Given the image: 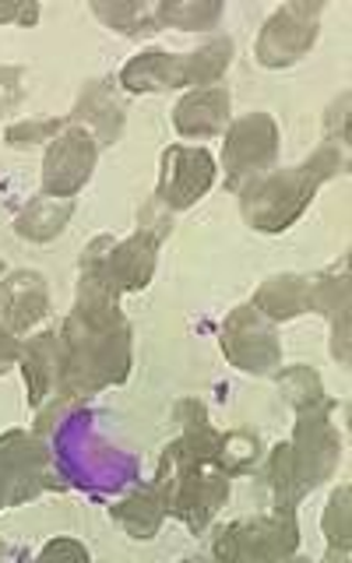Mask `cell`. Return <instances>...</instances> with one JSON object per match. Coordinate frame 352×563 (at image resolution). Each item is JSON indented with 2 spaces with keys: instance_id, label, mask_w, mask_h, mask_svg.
Returning <instances> with one entry per match:
<instances>
[{
  "instance_id": "obj_1",
  "label": "cell",
  "mask_w": 352,
  "mask_h": 563,
  "mask_svg": "<svg viewBox=\"0 0 352 563\" xmlns=\"http://www.w3.org/2000/svg\"><path fill=\"white\" fill-rule=\"evenodd\" d=\"M345 166H349V155L334 145H324V148H317L304 166L268 169L240 190L243 219L254 229H261V233H282V229H289L304 216L317 187L331 180L334 173H345Z\"/></svg>"
},
{
  "instance_id": "obj_2",
  "label": "cell",
  "mask_w": 352,
  "mask_h": 563,
  "mask_svg": "<svg viewBox=\"0 0 352 563\" xmlns=\"http://www.w3.org/2000/svg\"><path fill=\"white\" fill-rule=\"evenodd\" d=\"M57 352H61V374H57L61 398L70 401V398L96 395L99 387L128 380L131 328L123 324L113 331H99L70 313L64 331L57 334Z\"/></svg>"
},
{
  "instance_id": "obj_3",
  "label": "cell",
  "mask_w": 352,
  "mask_h": 563,
  "mask_svg": "<svg viewBox=\"0 0 352 563\" xmlns=\"http://www.w3.org/2000/svg\"><path fill=\"white\" fill-rule=\"evenodd\" d=\"M229 60H233V43L216 40L198 53H141L128 67L120 70V85L128 92H169V88L187 85H216Z\"/></svg>"
},
{
  "instance_id": "obj_4",
  "label": "cell",
  "mask_w": 352,
  "mask_h": 563,
  "mask_svg": "<svg viewBox=\"0 0 352 563\" xmlns=\"http://www.w3.org/2000/svg\"><path fill=\"white\" fill-rule=\"evenodd\" d=\"M331 412H334L331 398L296 412V433H293L289 454H293V475L304 493L331 479V472L339 468L342 440L331 422Z\"/></svg>"
},
{
  "instance_id": "obj_5",
  "label": "cell",
  "mask_w": 352,
  "mask_h": 563,
  "mask_svg": "<svg viewBox=\"0 0 352 563\" xmlns=\"http://www.w3.org/2000/svg\"><path fill=\"white\" fill-rule=\"evenodd\" d=\"M50 451L25 430H11L0 437V510L32 500L43 489H64L46 472Z\"/></svg>"
},
{
  "instance_id": "obj_6",
  "label": "cell",
  "mask_w": 352,
  "mask_h": 563,
  "mask_svg": "<svg viewBox=\"0 0 352 563\" xmlns=\"http://www.w3.org/2000/svg\"><path fill=\"white\" fill-rule=\"evenodd\" d=\"M278 128L268 113H246L229 123L226 131V187L243 190L251 180L275 166Z\"/></svg>"
},
{
  "instance_id": "obj_7",
  "label": "cell",
  "mask_w": 352,
  "mask_h": 563,
  "mask_svg": "<svg viewBox=\"0 0 352 563\" xmlns=\"http://www.w3.org/2000/svg\"><path fill=\"white\" fill-rule=\"evenodd\" d=\"M299 532H296V515H275L272 518H254V521H237L219 532L216 539V556L219 560H286L296 553Z\"/></svg>"
},
{
  "instance_id": "obj_8",
  "label": "cell",
  "mask_w": 352,
  "mask_h": 563,
  "mask_svg": "<svg viewBox=\"0 0 352 563\" xmlns=\"http://www.w3.org/2000/svg\"><path fill=\"white\" fill-rule=\"evenodd\" d=\"M222 352L233 366L257 377L275 374L282 363V345L275 339V328L254 303L229 313V321L222 328Z\"/></svg>"
},
{
  "instance_id": "obj_9",
  "label": "cell",
  "mask_w": 352,
  "mask_h": 563,
  "mask_svg": "<svg viewBox=\"0 0 352 563\" xmlns=\"http://www.w3.org/2000/svg\"><path fill=\"white\" fill-rule=\"evenodd\" d=\"M317 18H321V4H286L275 11L257 40V60L264 67H289L304 60L317 43Z\"/></svg>"
},
{
  "instance_id": "obj_10",
  "label": "cell",
  "mask_w": 352,
  "mask_h": 563,
  "mask_svg": "<svg viewBox=\"0 0 352 563\" xmlns=\"http://www.w3.org/2000/svg\"><path fill=\"white\" fill-rule=\"evenodd\" d=\"M99 145L85 128H67L43 158V190L50 198H75L96 169Z\"/></svg>"
},
{
  "instance_id": "obj_11",
  "label": "cell",
  "mask_w": 352,
  "mask_h": 563,
  "mask_svg": "<svg viewBox=\"0 0 352 563\" xmlns=\"http://www.w3.org/2000/svg\"><path fill=\"white\" fill-rule=\"evenodd\" d=\"M216 184V158L205 148L169 145L163 152V173H158V201L169 211H184L201 201Z\"/></svg>"
},
{
  "instance_id": "obj_12",
  "label": "cell",
  "mask_w": 352,
  "mask_h": 563,
  "mask_svg": "<svg viewBox=\"0 0 352 563\" xmlns=\"http://www.w3.org/2000/svg\"><path fill=\"white\" fill-rule=\"evenodd\" d=\"M163 236H166V229L141 225L131 240L110 246L106 268H110V278L120 292H134V289L148 286L152 275H155V251H158V240Z\"/></svg>"
},
{
  "instance_id": "obj_13",
  "label": "cell",
  "mask_w": 352,
  "mask_h": 563,
  "mask_svg": "<svg viewBox=\"0 0 352 563\" xmlns=\"http://www.w3.org/2000/svg\"><path fill=\"white\" fill-rule=\"evenodd\" d=\"M50 310L46 282L40 272H14L0 282V328L11 334H25L35 328Z\"/></svg>"
},
{
  "instance_id": "obj_14",
  "label": "cell",
  "mask_w": 352,
  "mask_h": 563,
  "mask_svg": "<svg viewBox=\"0 0 352 563\" xmlns=\"http://www.w3.org/2000/svg\"><path fill=\"white\" fill-rule=\"evenodd\" d=\"M254 307L268 321H289L296 313L317 310V275H275L254 296Z\"/></svg>"
},
{
  "instance_id": "obj_15",
  "label": "cell",
  "mask_w": 352,
  "mask_h": 563,
  "mask_svg": "<svg viewBox=\"0 0 352 563\" xmlns=\"http://www.w3.org/2000/svg\"><path fill=\"white\" fill-rule=\"evenodd\" d=\"M229 120V88L222 85H208L180 99V106L173 110V123L184 137H208L226 131Z\"/></svg>"
},
{
  "instance_id": "obj_16",
  "label": "cell",
  "mask_w": 352,
  "mask_h": 563,
  "mask_svg": "<svg viewBox=\"0 0 352 563\" xmlns=\"http://www.w3.org/2000/svg\"><path fill=\"white\" fill-rule=\"evenodd\" d=\"M22 374H25V387H29V405L32 409H43L46 395H53L57 387V374H61V352H57V334L43 331L29 339V345H22Z\"/></svg>"
},
{
  "instance_id": "obj_17",
  "label": "cell",
  "mask_w": 352,
  "mask_h": 563,
  "mask_svg": "<svg viewBox=\"0 0 352 563\" xmlns=\"http://www.w3.org/2000/svg\"><path fill=\"white\" fill-rule=\"evenodd\" d=\"M317 313L331 321V356L349 363V275H317Z\"/></svg>"
},
{
  "instance_id": "obj_18",
  "label": "cell",
  "mask_w": 352,
  "mask_h": 563,
  "mask_svg": "<svg viewBox=\"0 0 352 563\" xmlns=\"http://www.w3.org/2000/svg\"><path fill=\"white\" fill-rule=\"evenodd\" d=\"M70 120H85L88 134L99 141H117L123 131V106L117 102L113 88L106 81H92L78 99V110L70 113Z\"/></svg>"
},
{
  "instance_id": "obj_19",
  "label": "cell",
  "mask_w": 352,
  "mask_h": 563,
  "mask_svg": "<svg viewBox=\"0 0 352 563\" xmlns=\"http://www.w3.org/2000/svg\"><path fill=\"white\" fill-rule=\"evenodd\" d=\"M75 216V201L70 198H50V194H43V198H35L22 216H18L14 229L22 240H32V243H46L53 236L64 233L67 219Z\"/></svg>"
},
{
  "instance_id": "obj_20",
  "label": "cell",
  "mask_w": 352,
  "mask_h": 563,
  "mask_svg": "<svg viewBox=\"0 0 352 563\" xmlns=\"http://www.w3.org/2000/svg\"><path fill=\"white\" fill-rule=\"evenodd\" d=\"M113 518L128 528L131 539H152L158 532V525H163L166 518V507H163V497L148 486L134 493V497H128L123 504L113 507Z\"/></svg>"
},
{
  "instance_id": "obj_21",
  "label": "cell",
  "mask_w": 352,
  "mask_h": 563,
  "mask_svg": "<svg viewBox=\"0 0 352 563\" xmlns=\"http://www.w3.org/2000/svg\"><path fill=\"white\" fill-rule=\"evenodd\" d=\"M92 11L106 25L120 29L123 35H148V32L163 29L155 18V8H148V4H92Z\"/></svg>"
},
{
  "instance_id": "obj_22",
  "label": "cell",
  "mask_w": 352,
  "mask_h": 563,
  "mask_svg": "<svg viewBox=\"0 0 352 563\" xmlns=\"http://www.w3.org/2000/svg\"><path fill=\"white\" fill-rule=\"evenodd\" d=\"M272 486H275V510L278 515H296V504L304 497L296 475H293V454L289 444H278L272 451Z\"/></svg>"
},
{
  "instance_id": "obj_23",
  "label": "cell",
  "mask_w": 352,
  "mask_h": 563,
  "mask_svg": "<svg viewBox=\"0 0 352 563\" xmlns=\"http://www.w3.org/2000/svg\"><path fill=\"white\" fill-rule=\"evenodd\" d=\"M158 25H173L184 32H198V29H211L222 18V4H158L155 8Z\"/></svg>"
},
{
  "instance_id": "obj_24",
  "label": "cell",
  "mask_w": 352,
  "mask_h": 563,
  "mask_svg": "<svg viewBox=\"0 0 352 563\" xmlns=\"http://www.w3.org/2000/svg\"><path fill=\"white\" fill-rule=\"evenodd\" d=\"M278 387L286 391V398H289V405L296 412L310 409V405L328 401L321 377H317L310 366H293V369H286V374H278Z\"/></svg>"
},
{
  "instance_id": "obj_25",
  "label": "cell",
  "mask_w": 352,
  "mask_h": 563,
  "mask_svg": "<svg viewBox=\"0 0 352 563\" xmlns=\"http://www.w3.org/2000/svg\"><path fill=\"white\" fill-rule=\"evenodd\" d=\"M324 539L331 560L349 556V486H339V493H334L324 510Z\"/></svg>"
},
{
  "instance_id": "obj_26",
  "label": "cell",
  "mask_w": 352,
  "mask_h": 563,
  "mask_svg": "<svg viewBox=\"0 0 352 563\" xmlns=\"http://www.w3.org/2000/svg\"><path fill=\"white\" fill-rule=\"evenodd\" d=\"M61 128H64V120H57V117L11 123V128H8V145L11 148H29V145H35V141H53V134H57Z\"/></svg>"
},
{
  "instance_id": "obj_27",
  "label": "cell",
  "mask_w": 352,
  "mask_h": 563,
  "mask_svg": "<svg viewBox=\"0 0 352 563\" xmlns=\"http://www.w3.org/2000/svg\"><path fill=\"white\" fill-rule=\"evenodd\" d=\"M25 99V67H0V117Z\"/></svg>"
},
{
  "instance_id": "obj_28",
  "label": "cell",
  "mask_w": 352,
  "mask_h": 563,
  "mask_svg": "<svg viewBox=\"0 0 352 563\" xmlns=\"http://www.w3.org/2000/svg\"><path fill=\"white\" fill-rule=\"evenodd\" d=\"M40 556L43 560H75V563H81V560H88V550L75 539H53V542L43 545Z\"/></svg>"
},
{
  "instance_id": "obj_29",
  "label": "cell",
  "mask_w": 352,
  "mask_h": 563,
  "mask_svg": "<svg viewBox=\"0 0 352 563\" xmlns=\"http://www.w3.org/2000/svg\"><path fill=\"white\" fill-rule=\"evenodd\" d=\"M22 356V345H18V334H11V331H4L0 328V374Z\"/></svg>"
},
{
  "instance_id": "obj_30",
  "label": "cell",
  "mask_w": 352,
  "mask_h": 563,
  "mask_svg": "<svg viewBox=\"0 0 352 563\" xmlns=\"http://www.w3.org/2000/svg\"><path fill=\"white\" fill-rule=\"evenodd\" d=\"M4 553H8V550H4V542H0V556H4Z\"/></svg>"
},
{
  "instance_id": "obj_31",
  "label": "cell",
  "mask_w": 352,
  "mask_h": 563,
  "mask_svg": "<svg viewBox=\"0 0 352 563\" xmlns=\"http://www.w3.org/2000/svg\"><path fill=\"white\" fill-rule=\"evenodd\" d=\"M0 275H4V261H0Z\"/></svg>"
}]
</instances>
